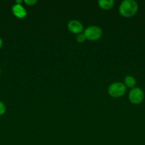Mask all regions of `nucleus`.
Returning a JSON list of instances; mask_svg holds the SVG:
<instances>
[{
    "mask_svg": "<svg viewBox=\"0 0 145 145\" xmlns=\"http://www.w3.org/2000/svg\"><path fill=\"white\" fill-rule=\"evenodd\" d=\"M7 108H6L5 104L3 102L0 101V116H2L6 113Z\"/></svg>",
    "mask_w": 145,
    "mask_h": 145,
    "instance_id": "nucleus-10",
    "label": "nucleus"
},
{
    "mask_svg": "<svg viewBox=\"0 0 145 145\" xmlns=\"http://www.w3.org/2000/svg\"><path fill=\"white\" fill-rule=\"evenodd\" d=\"M85 40H86V38H85V35H84V33H80L76 36V40L78 42H80V43L83 42H85Z\"/></svg>",
    "mask_w": 145,
    "mask_h": 145,
    "instance_id": "nucleus-9",
    "label": "nucleus"
},
{
    "mask_svg": "<svg viewBox=\"0 0 145 145\" xmlns=\"http://www.w3.org/2000/svg\"><path fill=\"white\" fill-rule=\"evenodd\" d=\"M0 75H1V70H0Z\"/></svg>",
    "mask_w": 145,
    "mask_h": 145,
    "instance_id": "nucleus-14",
    "label": "nucleus"
},
{
    "mask_svg": "<svg viewBox=\"0 0 145 145\" xmlns=\"http://www.w3.org/2000/svg\"><path fill=\"white\" fill-rule=\"evenodd\" d=\"M24 2H25L26 4L28 6H34V4H36L37 1L36 0H25V1H24Z\"/></svg>",
    "mask_w": 145,
    "mask_h": 145,
    "instance_id": "nucleus-11",
    "label": "nucleus"
},
{
    "mask_svg": "<svg viewBox=\"0 0 145 145\" xmlns=\"http://www.w3.org/2000/svg\"><path fill=\"white\" fill-rule=\"evenodd\" d=\"M22 3V1L21 0H19V1H16V4H21Z\"/></svg>",
    "mask_w": 145,
    "mask_h": 145,
    "instance_id": "nucleus-13",
    "label": "nucleus"
},
{
    "mask_svg": "<svg viewBox=\"0 0 145 145\" xmlns=\"http://www.w3.org/2000/svg\"><path fill=\"white\" fill-rule=\"evenodd\" d=\"M84 35L86 39L90 40H97L102 37V31L100 27L96 25H91L85 28L84 31Z\"/></svg>",
    "mask_w": 145,
    "mask_h": 145,
    "instance_id": "nucleus-3",
    "label": "nucleus"
},
{
    "mask_svg": "<svg viewBox=\"0 0 145 145\" xmlns=\"http://www.w3.org/2000/svg\"><path fill=\"white\" fill-rule=\"evenodd\" d=\"M2 45H3V40H2V39H1V38H0V49H1V48Z\"/></svg>",
    "mask_w": 145,
    "mask_h": 145,
    "instance_id": "nucleus-12",
    "label": "nucleus"
},
{
    "mask_svg": "<svg viewBox=\"0 0 145 145\" xmlns=\"http://www.w3.org/2000/svg\"><path fill=\"white\" fill-rule=\"evenodd\" d=\"M136 83V79H135L134 76H129H129H127L125 78V85L126 87L133 89V88H134Z\"/></svg>",
    "mask_w": 145,
    "mask_h": 145,
    "instance_id": "nucleus-8",
    "label": "nucleus"
},
{
    "mask_svg": "<svg viewBox=\"0 0 145 145\" xmlns=\"http://www.w3.org/2000/svg\"><path fill=\"white\" fill-rule=\"evenodd\" d=\"M144 99V93L143 90L139 87H134L132 89L129 93V99L133 104H140Z\"/></svg>",
    "mask_w": 145,
    "mask_h": 145,
    "instance_id": "nucleus-4",
    "label": "nucleus"
},
{
    "mask_svg": "<svg viewBox=\"0 0 145 145\" xmlns=\"http://www.w3.org/2000/svg\"><path fill=\"white\" fill-rule=\"evenodd\" d=\"M126 89L127 87L125 84L122 82H115L109 85L108 88V93L112 97L119 98L125 94Z\"/></svg>",
    "mask_w": 145,
    "mask_h": 145,
    "instance_id": "nucleus-2",
    "label": "nucleus"
},
{
    "mask_svg": "<svg viewBox=\"0 0 145 145\" xmlns=\"http://www.w3.org/2000/svg\"><path fill=\"white\" fill-rule=\"evenodd\" d=\"M138 8V4L134 0H125L121 3L119 11L122 16L129 18L137 13Z\"/></svg>",
    "mask_w": 145,
    "mask_h": 145,
    "instance_id": "nucleus-1",
    "label": "nucleus"
},
{
    "mask_svg": "<svg viewBox=\"0 0 145 145\" xmlns=\"http://www.w3.org/2000/svg\"><path fill=\"white\" fill-rule=\"evenodd\" d=\"M115 1L114 0H99L98 5L102 9H110L114 7Z\"/></svg>",
    "mask_w": 145,
    "mask_h": 145,
    "instance_id": "nucleus-7",
    "label": "nucleus"
},
{
    "mask_svg": "<svg viewBox=\"0 0 145 145\" xmlns=\"http://www.w3.org/2000/svg\"><path fill=\"white\" fill-rule=\"evenodd\" d=\"M68 28L71 33L78 35L83 31V25L77 20H71L68 22Z\"/></svg>",
    "mask_w": 145,
    "mask_h": 145,
    "instance_id": "nucleus-5",
    "label": "nucleus"
},
{
    "mask_svg": "<svg viewBox=\"0 0 145 145\" xmlns=\"http://www.w3.org/2000/svg\"><path fill=\"white\" fill-rule=\"evenodd\" d=\"M11 9L14 15L17 18H24L26 16L27 11H26L24 7L21 6V4H14Z\"/></svg>",
    "mask_w": 145,
    "mask_h": 145,
    "instance_id": "nucleus-6",
    "label": "nucleus"
}]
</instances>
